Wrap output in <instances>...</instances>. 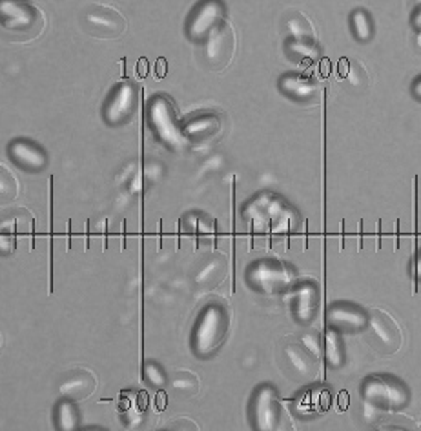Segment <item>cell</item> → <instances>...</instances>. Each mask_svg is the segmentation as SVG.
<instances>
[{"instance_id": "1", "label": "cell", "mask_w": 421, "mask_h": 431, "mask_svg": "<svg viewBox=\"0 0 421 431\" xmlns=\"http://www.w3.org/2000/svg\"><path fill=\"white\" fill-rule=\"evenodd\" d=\"M44 15L30 0H0V28L20 39H33L44 30Z\"/></svg>"}, {"instance_id": "2", "label": "cell", "mask_w": 421, "mask_h": 431, "mask_svg": "<svg viewBox=\"0 0 421 431\" xmlns=\"http://www.w3.org/2000/svg\"><path fill=\"white\" fill-rule=\"evenodd\" d=\"M228 326L230 315L225 306L212 304L206 307L194 332V349L199 355H212L225 341Z\"/></svg>"}, {"instance_id": "3", "label": "cell", "mask_w": 421, "mask_h": 431, "mask_svg": "<svg viewBox=\"0 0 421 431\" xmlns=\"http://www.w3.org/2000/svg\"><path fill=\"white\" fill-rule=\"evenodd\" d=\"M365 337L376 352L380 353H394L401 344V333L396 323L392 320L386 313L381 309H372L366 317V324L363 327Z\"/></svg>"}, {"instance_id": "4", "label": "cell", "mask_w": 421, "mask_h": 431, "mask_svg": "<svg viewBox=\"0 0 421 431\" xmlns=\"http://www.w3.org/2000/svg\"><path fill=\"white\" fill-rule=\"evenodd\" d=\"M86 30L97 39H119L126 33V17L108 4H93L84 13Z\"/></svg>"}, {"instance_id": "5", "label": "cell", "mask_w": 421, "mask_h": 431, "mask_svg": "<svg viewBox=\"0 0 421 431\" xmlns=\"http://www.w3.org/2000/svg\"><path fill=\"white\" fill-rule=\"evenodd\" d=\"M205 42V60L212 70L219 71L230 64L236 50V35L226 20H221L210 31V35L206 37Z\"/></svg>"}, {"instance_id": "6", "label": "cell", "mask_w": 421, "mask_h": 431, "mask_svg": "<svg viewBox=\"0 0 421 431\" xmlns=\"http://www.w3.org/2000/svg\"><path fill=\"white\" fill-rule=\"evenodd\" d=\"M363 395L371 404L389 410H397L405 406L409 401V393L400 382L394 379L372 377L363 384Z\"/></svg>"}, {"instance_id": "7", "label": "cell", "mask_w": 421, "mask_h": 431, "mask_svg": "<svg viewBox=\"0 0 421 431\" xmlns=\"http://www.w3.org/2000/svg\"><path fill=\"white\" fill-rule=\"evenodd\" d=\"M292 271L285 264L274 262V260H265V262L256 264L250 271L252 284H256L259 289L266 293L283 291L292 284Z\"/></svg>"}, {"instance_id": "8", "label": "cell", "mask_w": 421, "mask_h": 431, "mask_svg": "<svg viewBox=\"0 0 421 431\" xmlns=\"http://www.w3.org/2000/svg\"><path fill=\"white\" fill-rule=\"evenodd\" d=\"M221 20H225V8L219 0H206L199 6V10L194 13L188 26V35L191 40H205L210 35V31L219 24Z\"/></svg>"}, {"instance_id": "9", "label": "cell", "mask_w": 421, "mask_h": 431, "mask_svg": "<svg viewBox=\"0 0 421 431\" xmlns=\"http://www.w3.org/2000/svg\"><path fill=\"white\" fill-rule=\"evenodd\" d=\"M283 410L277 395L270 387H263L254 401V422L259 430H276L279 428Z\"/></svg>"}, {"instance_id": "10", "label": "cell", "mask_w": 421, "mask_h": 431, "mask_svg": "<svg viewBox=\"0 0 421 431\" xmlns=\"http://www.w3.org/2000/svg\"><path fill=\"white\" fill-rule=\"evenodd\" d=\"M137 95L135 88L131 84H122L115 95L111 97V100L106 104V122L111 124H120L130 119V115L135 111L137 106Z\"/></svg>"}, {"instance_id": "11", "label": "cell", "mask_w": 421, "mask_h": 431, "mask_svg": "<svg viewBox=\"0 0 421 431\" xmlns=\"http://www.w3.org/2000/svg\"><path fill=\"white\" fill-rule=\"evenodd\" d=\"M95 375L84 370V367H77V370L66 375L62 384H60L59 392L60 395H64L70 401H79V399H86L88 395H91V393L95 392Z\"/></svg>"}, {"instance_id": "12", "label": "cell", "mask_w": 421, "mask_h": 431, "mask_svg": "<svg viewBox=\"0 0 421 431\" xmlns=\"http://www.w3.org/2000/svg\"><path fill=\"white\" fill-rule=\"evenodd\" d=\"M285 357L290 364L292 372L303 381H312L317 377V361L319 358L299 344H288L285 347Z\"/></svg>"}, {"instance_id": "13", "label": "cell", "mask_w": 421, "mask_h": 431, "mask_svg": "<svg viewBox=\"0 0 421 431\" xmlns=\"http://www.w3.org/2000/svg\"><path fill=\"white\" fill-rule=\"evenodd\" d=\"M10 155L11 159L19 162V166L26 169H33V171L42 169L48 162V155L39 146L28 142V140H15L10 146Z\"/></svg>"}, {"instance_id": "14", "label": "cell", "mask_w": 421, "mask_h": 431, "mask_svg": "<svg viewBox=\"0 0 421 431\" xmlns=\"http://www.w3.org/2000/svg\"><path fill=\"white\" fill-rule=\"evenodd\" d=\"M328 323L343 332H359L366 324V315L352 306H334L328 312Z\"/></svg>"}, {"instance_id": "15", "label": "cell", "mask_w": 421, "mask_h": 431, "mask_svg": "<svg viewBox=\"0 0 421 431\" xmlns=\"http://www.w3.org/2000/svg\"><path fill=\"white\" fill-rule=\"evenodd\" d=\"M150 113L151 119H153V124L157 126L162 139L168 140L170 144L179 140V135H176L177 133L176 122H170V120L176 117V113H174V109H171V106L168 104V102H165V100H157L156 104H153V109H150Z\"/></svg>"}, {"instance_id": "16", "label": "cell", "mask_w": 421, "mask_h": 431, "mask_svg": "<svg viewBox=\"0 0 421 431\" xmlns=\"http://www.w3.org/2000/svg\"><path fill=\"white\" fill-rule=\"evenodd\" d=\"M226 275V258L219 253H216L214 257H210L205 262V266L200 268V271L197 273L196 284L203 289H210V287H216L217 284L225 278Z\"/></svg>"}, {"instance_id": "17", "label": "cell", "mask_w": 421, "mask_h": 431, "mask_svg": "<svg viewBox=\"0 0 421 431\" xmlns=\"http://www.w3.org/2000/svg\"><path fill=\"white\" fill-rule=\"evenodd\" d=\"M219 128H221L219 119L214 117V115H206V117H199V119H194L191 122H188V124L185 126V129H183V133H185L186 139L200 142V140H206L210 139V137H214V135L219 131Z\"/></svg>"}, {"instance_id": "18", "label": "cell", "mask_w": 421, "mask_h": 431, "mask_svg": "<svg viewBox=\"0 0 421 431\" xmlns=\"http://www.w3.org/2000/svg\"><path fill=\"white\" fill-rule=\"evenodd\" d=\"M281 88L285 90V93L292 95L297 100H312L317 97V88L310 79L305 77H297V75H288L281 80Z\"/></svg>"}, {"instance_id": "19", "label": "cell", "mask_w": 421, "mask_h": 431, "mask_svg": "<svg viewBox=\"0 0 421 431\" xmlns=\"http://www.w3.org/2000/svg\"><path fill=\"white\" fill-rule=\"evenodd\" d=\"M171 390L180 396H194L199 392V379L191 372H177L170 381Z\"/></svg>"}, {"instance_id": "20", "label": "cell", "mask_w": 421, "mask_h": 431, "mask_svg": "<svg viewBox=\"0 0 421 431\" xmlns=\"http://www.w3.org/2000/svg\"><path fill=\"white\" fill-rule=\"evenodd\" d=\"M316 289L312 286H303L297 293V317L308 320L316 312Z\"/></svg>"}, {"instance_id": "21", "label": "cell", "mask_w": 421, "mask_h": 431, "mask_svg": "<svg viewBox=\"0 0 421 431\" xmlns=\"http://www.w3.org/2000/svg\"><path fill=\"white\" fill-rule=\"evenodd\" d=\"M79 424V412L71 402H60L57 408V428L59 430H75Z\"/></svg>"}, {"instance_id": "22", "label": "cell", "mask_w": 421, "mask_h": 431, "mask_svg": "<svg viewBox=\"0 0 421 431\" xmlns=\"http://www.w3.org/2000/svg\"><path fill=\"white\" fill-rule=\"evenodd\" d=\"M19 193V184L15 175L0 164V202H10Z\"/></svg>"}, {"instance_id": "23", "label": "cell", "mask_w": 421, "mask_h": 431, "mask_svg": "<svg viewBox=\"0 0 421 431\" xmlns=\"http://www.w3.org/2000/svg\"><path fill=\"white\" fill-rule=\"evenodd\" d=\"M288 30H290L294 40H308V42L314 40V28H312L310 22L306 20V17L303 15L292 17V19L288 20Z\"/></svg>"}, {"instance_id": "24", "label": "cell", "mask_w": 421, "mask_h": 431, "mask_svg": "<svg viewBox=\"0 0 421 431\" xmlns=\"http://www.w3.org/2000/svg\"><path fill=\"white\" fill-rule=\"evenodd\" d=\"M343 66L346 68L345 79L348 80V84L354 88H363L366 84V71L361 64H357L356 60H343Z\"/></svg>"}, {"instance_id": "25", "label": "cell", "mask_w": 421, "mask_h": 431, "mask_svg": "<svg viewBox=\"0 0 421 431\" xmlns=\"http://www.w3.org/2000/svg\"><path fill=\"white\" fill-rule=\"evenodd\" d=\"M325 353H326L328 362H330V366H339L341 358H343V349H341L339 338H337V335L332 332V329L326 333Z\"/></svg>"}, {"instance_id": "26", "label": "cell", "mask_w": 421, "mask_h": 431, "mask_svg": "<svg viewBox=\"0 0 421 431\" xmlns=\"http://www.w3.org/2000/svg\"><path fill=\"white\" fill-rule=\"evenodd\" d=\"M352 26H354L356 37L359 40H368L372 37V22L365 11H356L352 15Z\"/></svg>"}, {"instance_id": "27", "label": "cell", "mask_w": 421, "mask_h": 431, "mask_svg": "<svg viewBox=\"0 0 421 431\" xmlns=\"http://www.w3.org/2000/svg\"><path fill=\"white\" fill-rule=\"evenodd\" d=\"M292 53H296L297 57L301 59H316L319 51H317L316 44L314 42H308V40H292L290 44H288Z\"/></svg>"}, {"instance_id": "28", "label": "cell", "mask_w": 421, "mask_h": 431, "mask_svg": "<svg viewBox=\"0 0 421 431\" xmlns=\"http://www.w3.org/2000/svg\"><path fill=\"white\" fill-rule=\"evenodd\" d=\"M185 226L191 233H210L214 231V224L206 218L199 217V215H190L185 218Z\"/></svg>"}, {"instance_id": "29", "label": "cell", "mask_w": 421, "mask_h": 431, "mask_svg": "<svg viewBox=\"0 0 421 431\" xmlns=\"http://www.w3.org/2000/svg\"><path fill=\"white\" fill-rule=\"evenodd\" d=\"M144 379L148 384H151V386L156 387H162L166 384L165 372H162L157 364H151V362H148L144 366Z\"/></svg>"}, {"instance_id": "30", "label": "cell", "mask_w": 421, "mask_h": 431, "mask_svg": "<svg viewBox=\"0 0 421 431\" xmlns=\"http://www.w3.org/2000/svg\"><path fill=\"white\" fill-rule=\"evenodd\" d=\"M305 347L308 349L310 353H314L317 358L321 355V337L317 332H305L303 333V337H301Z\"/></svg>"}, {"instance_id": "31", "label": "cell", "mask_w": 421, "mask_h": 431, "mask_svg": "<svg viewBox=\"0 0 421 431\" xmlns=\"http://www.w3.org/2000/svg\"><path fill=\"white\" fill-rule=\"evenodd\" d=\"M15 249V237L11 233H0V251L11 253Z\"/></svg>"}, {"instance_id": "32", "label": "cell", "mask_w": 421, "mask_h": 431, "mask_svg": "<svg viewBox=\"0 0 421 431\" xmlns=\"http://www.w3.org/2000/svg\"><path fill=\"white\" fill-rule=\"evenodd\" d=\"M166 71V62L165 59H159L157 60V79H162V75Z\"/></svg>"}, {"instance_id": "33", "label": "cell", "mask_w": 421, "mask_h": 431, "mask_svg": "<svg viewBox=\"0 0 421 431\" xmlns=\"http://www.w3.org/2000/svg\"><path fill=\"white\" fill-rule=\"evenodd\" d=\"M146 73H148V60L140 59L139 60V75L140 77H146Z\"/></svg>"}, {"instance_id": "34", "label": "cell", "mask_w": 421, "mask_h": 431, "mask_svg": "<svg viewBox=\"0 0 421 431\" xmlns=\"http://www.w3.org/2000/svg\"><path fill=\"white\" fill-rule=\"evenodd\" d=\"M165 406H166L165 393H159V396H157V408H159V410H162Z\"/></svg>"}, {"instance_id": "35", "label": "cell", "mask_w": 421, "mask_h": 431, "mask_svg": "<svg viewBox=\"0 0 421 431\" xmlns=\"http://www.w3.org/2000/svg\"><path fill=\"white\" fill-rule=\"evenodd\" d=\"M414 273H416V277L421 278V255L418 257L416 264H414Z\"/></svg>"}, {"instance_id": "36", "label": "cell", "mask_w": 421, "mask_h": 431, "mask_svg": "<svg viewBox=\"0 0 421 431\" xmlns=\"http://www.w3.org/2000/svg\"><path fill=\"white\" fill-rule=\"evenodd\" d=\"M414 26H416L418 30L421 31V8H420V11L416 13V17H414Z\"/></svg>"}, {"instance_id": "37", "label": "cell", "mask_w": 421, "mask_h": 431, "mask_svg": "<svg viewBox=\"0 0 421 431\" xmlns=\"http://www.w3.org/2000/svg\"><path fill=\"white\" fill-rule=\"evenodd\" d=\"M414 95H416L418 99H421V79L418 80L416 86H414Z\"/></svg>"}, {"instance_id": "38", "label": "cell", "mask_w": 421, "mask_h": 431, "mask_svg": "<svg viewBox=\"0 0 421 431\" xmlns=\"http://www.w3.org/2000/svg\"><path fill=\"white\" fill-rule=\"evenodd\" d=\"M416 2H418V6H421V0H416Z\"/></svg>"}]
</instances>
